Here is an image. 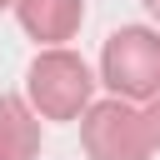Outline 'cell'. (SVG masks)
Returning a JSON list of instances; mask_svg holds the SVG:
<instances>
[{
  "label": "cell",
  "mask_w": 160,
  "mask_h": 160,
  "mask_svg": "<svg viewBox=\"0 0 160 160\" xmlns=\"http://www.w3.org/2000/svg\"><path fill=\"white\" fill-rule=\"evenodd\" d=\"M145 10H150V20L160 25V0H145Z\"/></svg>",
  "instance_id": "obj_7"
},
{
  "label": "cell",
  "mask_w": 160,
  "mask_h": 160,
  "mask_svg": "<svg viewBox=\"0 0 160 160\" xmlns=\"http://www.w3.org/2000/svg\"><path fill=\"white\" fill-rule=\"evenodd\" d=\"M140 115H145V135H150V150L160 155V90L145 100V110H140Z\"/></svg>",
  "instance_id": "obj_6"
},
{
  "label": "cell",
  "mask_w": 160,
  "mask_h": 160,
  "mask_svg": "<svg viewBox=\"0 0 160 160\" xmlns=\"http://www.w3.org/2000/svg\"><path fill=\"white\" fill-rule=\"evenodd\" d=\"M90 95H95L90 65L65 45H45L25 70V100L40 120H80Z\"/></svg>",
  "instance_id": "obj_1"
},
{
  "label": "cell",
  "mask_w": 160,
  "mask_h": 160,
  "mask_svg": "<svg viewBox=\"0 0 160 160\" xmlns=\"http://www.w3.org/2000/svg\"><path fill=\"white\" fill-rule=\"evenodd\" d=\"M80 140L90 160H150V135H145V115L135 110V100H90L80 115Z\"/></svg>",
  "instance_id": "obj_3"
},
{
  "label": "cell",
  "mask_w": 160,
  "mask_h": 160,
  "mask_svg": "<svg viewBox=\"0 0 160 160\" xmlns=\"http://www.w3.org/2000/svg\"><path fill=\"white\" fill-rule=\"evenodd\" d=\"M15 20L30 40L65 45L85 20V0H15Z\"/></svg>",
  "instance_id": "obj_4"
},
{
  "label": "cell",
  "mask_w": 160,
  "mask_h": 160,
  "mask_svg": "<svg viewBox=\"0 0 160 160\" xmlns=\"http://www.w3.org/2000/svg\"><path fill=\"white\" fill-rule=\"evenodd\" d=\"M5 5H15V0H0V10H5Z\"/></svg>",
  "instance_id": "obj_8"
},
{
  "label": "cell",
  "mask_w": 160,
  "mask_h": 160,
  "mask_svg": "<svg viewBox=\"0 0 160 160\" xmlns=\"http://www.w3.org/2000/svg\"><path fill=\"white\" fill-rule=\"evenodd\" d=\"M100 80L120 100H150L160 90V30L120 25L100 50Z\"/></svg>",
  "instance_id": "obj_2"
},
{
  "label": "cell",
  "mask_w": 160,
  "mask_h": 160,
  "mask_svg": "<svg viewBox=\"0 0 160 160\" xmlns=\"http://www.w3.org/2000/svg\"><path fill=\"white\" fill-rule=\"evenodd\" d=\"M40 155V115L20 95H0V160H35Z\"/></svg>",
  "instance_id": "obj_5"
}]
</instances>
